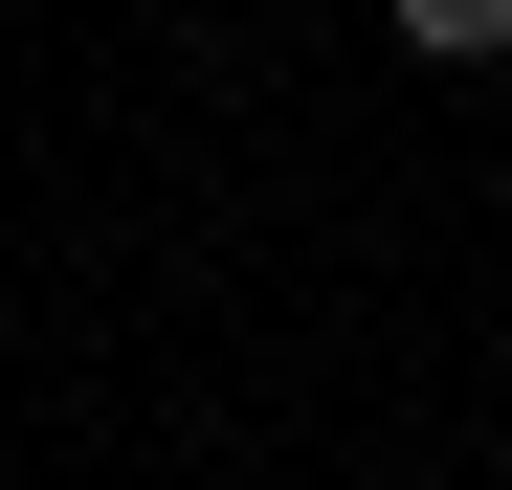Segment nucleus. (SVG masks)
<instances>
[{
    "mask_svg": "<svg viewBox=\"0 0 512 490\" xmlns=\"http://www.w3.org/2000/svg\"><path fill=\"white\" fill-rule=\"evenodd\" d=\"M401 67H512V0H401Z\"/></svg>",
    "mask_w": 512,
    "mask_h": 490,
    "instance_id": "f257e3e1",
    "label": "nucleus"
}]
</instances>
